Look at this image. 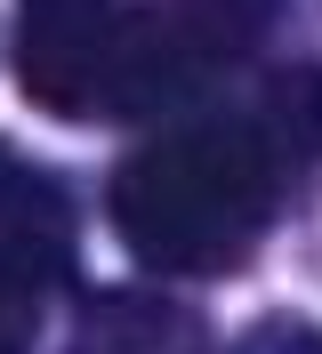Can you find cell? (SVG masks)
<instances>
[{"label":"cell","instance_id":"1","mask_svg":"<svg viewBox=\"0 0 322 354\" xmlns=\"http://www.w3.org/2000/svg\"><path fill=\"white\" fill-rule=\"evenodd\" d=\"M290 153L258 113H193L113 169V225L153 274H226L282 201Z\"/></svg>","mask_w":322,"mask_h":354},{"label":"cell","instance_id":"2","mask_svg":"<svg viewBox=\"0 0 322 354\" xmlns=\"http://www.w3.org/2000/svg\"><path fill=\"white\" fill-rule=\"evenodd\" d=\"M274 24V0H153L121 17V105L113 121L177 113L186 97L242 65Z\"/></svg>","mask_w":322,"mask_h":354},{"label":"cell","instance_id":"3","mask_svg":"<svg viewBox=\"0 0 322 354\" xmlns=\"http://www.w3.org/2000/svg\"><path fill=\"white\" fill-rule=\"evenodd\" d=\"M121 0H24L17 8V73L48 113L113 121L121 105Z\"/></svg>","mask_w":322,"mask_h":354},{"label":"cell","instance_id":"4","mask_svg":"<svg viewBox=\"0 0 322 354\" xmlns=\"http://www.w3.org/2000/svg\"><path fill=\"white\" fill-rule=\"evenodd\" d=\"M64 266H73V201H64V185L41 161L0 145V274L41 298L48 282H64Z\"/></svg>","mask_w":322,"mask_h":354},{"label":"cell","instance_id":"5","mask_svg":"<svg viewBox=\"0 0 322 354\" xmlns=\"http://www.w3.org/2000/svg\"><path fill=\"white\" fill-rule=\"evenodd\" d=\"M258 121L274 129V145L290 161H314L322 153V73H282L274 97L258 105Z\"/></svg>","mask_w":322,"mask_h":354},{"label":"cell","instance_id":"6","mask_svg":"<svg viewBox=\"0 0 322 354\" xmlns=\"http://www.w3.org/2000/svg\"><path fill=\"white\" fill-rule=\"evenodd\" d=\"M24 346H33V290L0 274V354H24Z\"/></svg>","mask_w":322,"mask_h":354}]
</instances>
